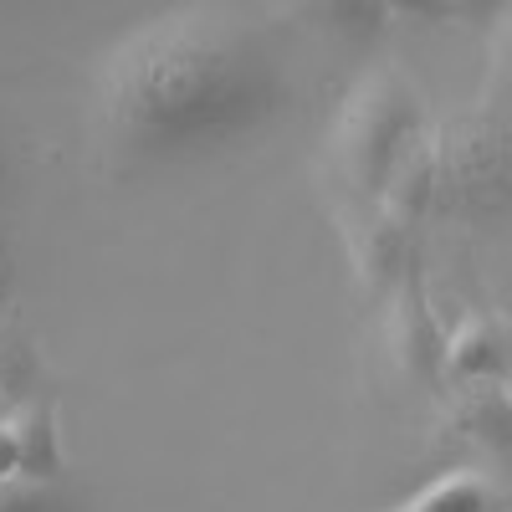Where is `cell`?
I'll return each mask as SVG.
<instances>
[{
  "instance_id": "obj_1",
  "label": "cell",
  "mask_w": 512,
  "mask_h": 512,
  "mask_svg": "<svg viewBox=\"0 0 512 512\" xmlns=\"http://www.w3.org/2000/svg\"><path fill=\"white\" fill-rule=\"evenodd\" d=\"M292 82L272 41L221 0L159 11L98 57L93 118L123 164H169L256 134Z\"/></svg>"
},
{
  "instance_id": "obj_2",
  "label": "cell",
  "mask_w": 512,
  "mask_h": 512,
  "mask_svg": "<svg viewBox=\"0 0 512 512\" xmlns=\"http://www.w3.org/2000/svg\"><path fill=\"white\" fill-rule=\"evenodd\" d=\"M425 123H431L425 118V103L400 67H390V62L364 67L354 77V88L344 93V103H338L328 134H323L333 190L349 200H379L400 144Z\"/></svg>"
},
{
  "instance_id": "obj_3",
  "label": "cell",
  "mask_w": 512,
  "mask_h": 512,
  "mask_svg": "<svg viewBox=\"0 0 512 512\" xmlns=\"http://www.w3.org/2000/svg\"><path fill=\"white\" fill-rule=\"evenodd\" d=\"M441 134V195L436 216L451 221H497L512 210V128L492 108H466L446 123Z\"/></svg>"
},
{
  "instance_id": "obj_4",
  "label": "cell",
  "mask_w": 512,
  "mask_h": 512,
  "mask_svg": "<svg viewBox=\"0 0 512 512\" xmlns=\"http://www.w3.org/2000/svg\"><path fill=\"white\" fill-rule=\"evenodd\" d=\"M384 359L390 369L415 384L425 395L446 390V323L431 303V287H425L420 262H410L400 272V282L384 292Z\"/></svg>"
},
{
  "instance_id": "obj_5",
  "label": "cell",
  "mask_w": 512,
  "mask_h": 512,
  "mask_svg": "<svg viewBox=\"0 0 512 512\" xmlns=\"http://www.w3.org/2000/svg\"><path fill=\"white\" fill-rule=\"evenodd\" d=\"M441 441L477 456V472L512 482V395L507 379H461L441 390Z\"/></svg>"
},
{
  "instance_id": "obj_6",
  "label": "cell",
  "mask_w": 512,
  "mask_h": 512,
  "mask_svg": "<svg viewBox=\"0 0 512 512\" xmlns=\"http://www.w3.org/2000/svg\"><path fill=\"white\" fill-rule=\"evenodd\" d=\"M333 221H338V236L349 246V262H354V272L369 292H390L400 282V272L415 262V251H410L415 231H405L400 221L384 216L379 200L333 195Z\"/></svg>"
},
{
  "instance_id": "obj_7",
  "label": "cell",
  "mask_w": 512,
  "mask_h": 512,
  "mask_svg": "<svg viewBox=\"0 0 512 512\" xmlns=\"http://www.w3.org/2000/svg\"><path fill=\"white\" fill-rule=\"evenodd\" d=\"M436 195H441V134L436 123H425L400 144L379 190V210L390 221H400L405 231H420L436 216Z\"/></svg>"
},
{
  "instance_id": "obj_8",
  "label": "cell",
  "mask_w": 512,
  "mask_h": 512,
  "mask_svg": "<svg viewBox=\"0 0 512 512\" xmlns=\"http://www.w3.org/2000/svg\"><path fill=\"white\" fill-rule=\"evenodd\" d=\"M507 354V333L487 313H461L456 328L446 333V384L461 379H507L512 369Z\"/></svg>"
},
{
  "instance_id": "obj_9",
  "label": "cell",
  "mask_w": 512,
  "mask_h": 512,
  "mask_svg": "<svg viewBox=\"0 0 512 512\" xmlns=\"http://www.w3.org/2000/svg\"><path fill=\"white\" fill-rule=\"evenodd\" d=\"M313 36H328L338 47H374L390 31L384 0H282Z\"/></svg>"
},
{
  "instance_id": "obj_10",
  "label": "cell",
  "mask_w": 512,
  "mask_h": 512,
  "mask_svg": "<svg viewBox=\"0 0 512 512\" xmlns=\"http://www.w3.org/2000/svg\"><path fill=\"white\" fill-rule=\"evenodd\" d=\"M390 512H507L502 482L477 472V466H446L436 482H425L410 502Z\"/></svg>"
},
{
  "instance_id": "obj_11",
  "label": "cell",
  "mask_w": 512,
  "mask_h": 512,
  "mask_svg": "<svg viewBox=\"0 0 512 512\" xmlns=\"http://www.w3.org/2000/svg\"><path fill=\"white\" fill-rule=\"evenodd\" d=\"M11 425H16V441H21V472L57 477V466H62L57 410L41 405V400H26L21 410H11Z\"/></svg>"
},
{
  "instance_id": "obj_12",
  "label": "cell",
  "mask_w": 512,
  "mask_h": 512,
  "mask_svg": "<svg viewBox=\"0 0 512 512\" xmlns=\"http://www.w3.org/2000/svg\"><path fill=\"white\" fill-rule=\"evenodd\" d=\"M0 512H57V482L36 472L6 477L0 482Z\"/></svg>"
},
{
  "instance_id": "obj_13",
  "label": "cell",
  "mask_w": 512,
  "mask_h": 512,
  "mask_svg": "<svg viewBox=\"0 0 512 512\" xmlns=\"http://www.w3.org/2000/svg\"><path fill=\"white\" fill-rule=\"evenodd\" d=\"M390 21H415V26H446L451 0H384Z\"/></svg>"
},
{
  "instance_id": "obj_14",
  "label": "cell",
  "mask_w": 512,
  "mask_h": 512,
  "mask_svg": "<svg viewBox=\"0 0 512 512\" xmlns=\"http://www.w3.org/2000/svg\"><path fill=\"white\" fill-rule=\"evenodd\" d=\"M512 11V0H451V21L461 26H497Z\"/></svg>"
},
{
  "instance_id": "obj_15",
  "label": "cell",
  "mask_w": 512,
  "mask_h": 512,
  "mask_svg": "<svg viewBox=\"0 0 512 512\" xmlns=\"http://www.w3.org/2000/svg\"><path fill=\"white\" fill-rule=\"evenodd\" d=\"M492 77H497V88L512 98V11L497 21V36H492Z\"/></svg>"
},
{
  "instance_id": "obj_16",
  "label": "cell",
  "mask_w": 512,
  "mask_h": 512,
  "mask_svg": "<svg viewBox=\"0 0 512 512\" xmlns=\"http://www.w3.org/2000/svg\"><path fill=\"white\" fill-rule=\"evenodd\" d=\"M21 472V441H16V425L11 415H0V482Z\"/></svg>"
},
{
  "instance_id": "obj_17",
  "label": "cell",
  "mask_w": 512,
  "mask_h": 512,
  "mask_svg": "<svg viewBox=\"0 0 512 512\" xmlns=\"http://www.w3.org/2000/svg\"><path fill=\"white\" fill-rule=\"evenodd\" d=\"M507 395H512V374H507Z\"/></svg>"
}]
</instances>
